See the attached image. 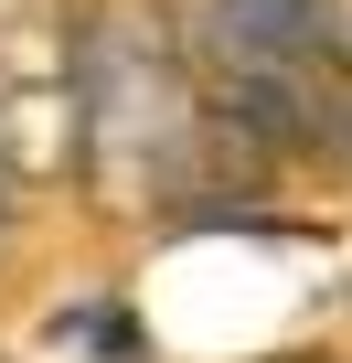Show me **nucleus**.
Segmentation results:
<instances>
[{
    "mask_svg": "<svg viewBox=\"0 0 352 363\" xmlns=\"http://www.w3.org/2000/svg\"><path fill=\"white\" fill-rule=\"evenodd\" d=\"M203 118L246 160H320L352 139V33L341 0H214L182 43Z\"/></svg>",
    "mask_w": 352,
    "mask_h": 363,
    "instance_id": "f257e3e1",
    "label": "nucleus"
},
{
    "mask_svg": "<svg viewBox=\"0 0 352 363\" xmlns=\"http://www.w3.org/2000/svg\"><path fill=\"white\" fill-rule=\"evenodd\" d=\"M75 150L139 214L193 203L203 150H225V128L203 118L182 33H171L160 11H139V0H107V11L75 22Z\"/></svg>",
    "mask_w": 352,
    "mask_h": 363,
    "instance_id": "f03ea898",
    "label": "nucleus"
},
{
    "mask_svg": "<svg viewBox=\"0 0 352 363\" xmlns=\"http://www.w3.org/2000/svg\"><path fill=\"white\" fill-rule=\"evenodd\" d=\"M75 160V22H0V182H54Z\"/></svg>",
    "mask_w": 352,
    "mask_h": 363,
    "instance_id": "7ed1b4c3",
    "label": "nucleus"
},
{
    "mask_svg": "<svg viewBox=\"0 0 352 363\" xmlns=\"http://www.w3.org/2000/svg\"><path fill=\"white\" fill-rule=\"evenodd\" d=\"M0 225H11V182H0Z\"/></svg>",
    "mask_w": 352,
    "mask_h": 363,
    "instance_id": "20e7f679",
    "label": "nucleus"
}]
</instances>
